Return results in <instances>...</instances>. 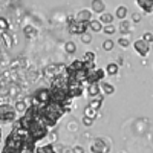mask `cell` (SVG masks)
<instances>
[{"instance_id":"1","label":"cell","mask_w":153,"mask_h":153,"mask_svg":"<svg viewBox=\"0 0 153 153\" xmlns=\"http://www.w3.org/2000/svg\"><path fill=\"white\" fill-rule=\"evenodd\" d=\"M87 29H89V22H80L75 17L68 19V31L71 35H81L87 32Z\"/></svg>"},{"instance_id":"2","label":"cell","mask_w":153,"mask_h":153,"mask_svg":"<svg viewBox=\"0 0 153 153\" xmlns=\"http://www.w3.org/2000/svg\"><path fill=\"white\" fill-rule=\"evenodd\" d=\"M17 118V110L9 104H2L0 106V124H9L14 123Z\"/></svg>"},{"instance_id":"3","label":"cell","mask_w":153,"mask_h":153,"mask_svg":"<svg viewBox=\"0 0 153 153\" xmlns=\"http://www.w3.org/2000/svg\"><path fill=\"white\" fill-rule=\"evenodd\" d=\"M66 74H68V66L65 65H49L45 69V75L51 76V78H57V76L66 75Z\"/></svg>"},{"instance_id":"4","label":"cell","mask_w":153,"mask_h":153,"mask_svg":"<svg viewBox=\"0 0 153 153\" xmlns=\"http://www.w3.org/2000/svg\"><path fill=\"white\" fill-rule=\"evenodd\" d=\"M104 71L103 69H91L87 74V84H92V83H100L101 80L104 78Z\"/></svg>"},{"instance_id":"5","label":"cell","mask_w":153,"mask_h":153,"mask_svg":"<svg viewBox=\"0 0 153 153\" xmlns=\"http://www.w3.org/2000/svg\"><path fill=\"white\" fill-rule=\"evenodd\" d=\"M133 48H135V51H136V54L141 55V57H147L149 52H150V45L146 43L143 38H141V40H136V42L133 43Z\"/></svg>"},{"instance_id":"6","label":"cell","mask_w":153,"mask_h":153,"mask_svg":"<svg viewBox=\"0 0 153 153\" xmlns=\"http://www.w3.org/2000/svg\"><path fill=\"white\" fill-rule=\"evenodd\" d=\"M110 147L104 143V139H95L91 146V152L92 153H109Z\"/></svg>"},{"instance_id":"7","label":"cell","mask_w":153,"mask_h":153,"mask_svg":"<svg viewBox=\"0 0 153 153\" xmlns=\"http://www.w3.org/2000/svg\"><path fill=\"white\" fill-rule=\"evenodd\" d=\"M136 5L147 14L153 12V0H136Z\"/></svg>"},{"instance_id":"8","label":"cell","mask_w":153,"mask_h":153,"mask_svg":"<svg viewBox=\"0 0 153 153\" xmlns=\"http://www.w3.org/2000/svg\"><path fill=\"white\" fill-rule=\"evenodd\" d=\"M92 12H98V14L106 12V5L103 0H92Z\"/></svg>"},{"instance_id":"9","label":"cell","mask_w":153,"mask_h":153,"mask_svg":"<svg viewBox=\"0 0 153 153\" xmlns=\"http://www.w3.org/2000/svg\"><path fill=\"white\" fill-rule=\"evenodd\" d=\"M100 92H101V87L98 86V83L87 84V94L91 95V98H97V97H100Z\"/></svg>"},{"instance_id":"10","label":"cell","mask_w":153,"mask_h":153,"mask_svg":"<svg viewBox=\"0 0 153 153\" xmlns=\"http://www.w3.org/2000/svg\"><path fill=\"white\" fill-rule=\"evenodd\" d=\"M75 19L80 20V22H91L92 20V12L89 9H83V11H80L78 14H76Z\"/></svg>"},{"instance_id":"11","label":"cell","mask_w":153,"mask_h":153,"mask_svg":"<svg viewBox=\"0 0 153 153\" xmlns=\"http://www.w3.org/2000/svg\"><path fill=\"white\" fill-rule=\"evenodd\" d=\"M103 28H104V25L101 23L100 20H91L89 22V29L94 31V32H101Z\"/></svg>"},{"instance_id":"12","label":"cell","mask_w":153,"mask_h":153,"mask_svg":"<svg viewBox=\"0 0 153 153\" xmlns=\"http://www.w3.org/2000/svg\"><path fill=\"white\" fill-rule=\"evenodd\" d=\"M113 16L112 14H109V12H103V14H100V22L103 23V25H112V22H113Z\"/></svg>"},{"instance_id":"13","label":"cell","mask_w":153,"mask_h":153,"mask_svg":"<svg viewBox=\"0 0 153 153\" xmlns=\"http://www.w3.org/2000/svg\"><path fill=\"white\" fill-rule=\"evenodd\" d=\"M35 153H57V152H55L52 144H46V146H42V147H37Z\"/></svg>"},{"instance_id":"14","label":"cell","mask_w":153,"mask_h":153,"mask_svg":"<svg viewBox=\"0 0 153 153\" xmlns=\"http://www.w3.org/2000/svg\"><path fill=\"white\" fill-rule=\"evenodd\" d=\"M120 32H121L123 35H127V34L130 32V23L127 22L126 19L121 20V23H120Z\"/></svg>"},{"instance_id":"15","label":"cell","mask_w":153,"mask_h":153,"mask_svg":"<svg viewBox=\"0 0 153 153\" xmlns=\"http://www.w3.org/2000/svg\"><path fill=\"white\" fill-rule=\"evenodd\" d=\"M120 71V66L117 65V63H109L107 68H106V74L107 75H117Z\"/></svg>"},{"instance_id":"16","label":"cell","mask_w":153,"mask_h":153,"mask_svg":"<svg viewBox=\"0 0 153 153\" xmlns=\"http://www.w3.org/2000/svg\"><path fill=\"white\" fill-rule=\"evenodd\" d=\"M101 92H103L104 95H112L115 92V86L110 84V83H104L103 86H101Z\"/></svg>"},{"instance_id":"17","label":"cell","mask_w":153,"mask_h":153,"mask_svg":"<svg viewBox=\"0 0 153 153\" xmlns=\"http://www.w3.org/2000/svg\"><path fill=\"white\" fill-rule=\"evenodd\" d=\"M115 12H117V17H118L120 20H124V19L127 17V12H129V9H127L126 6H118Z\"/></svg>"},{"instance_id":"18","label":"cell","mask_w":153,"mask_h":153,"mask_svg":"<svg viewBox=\"0 0 153 153\" xmlns=\"http://www.w3.org/2000/svg\"><path fill=\"white\" fill-rule=\"evenodd\" d=\"M97 113H98L97 109H94L92 106H86V109H84V117H89V118H94V120H95Z\"/></svg>"},{"instance_id":"19","label":"cell","mask_w":153,"mask_h":153,"mask_svg":"<svg viewBox=\"0 0 153 153\" xmlns=\"http://www.w3.org/2000/svg\"><path fill=\"white\" fill-rule=\"evenodd\" d=\"M101 104H103V98H101V97L92 98V101H91V103H89V106H92V107H94V109H97V110H100Z\"/></svg>"},{"instance_id":"20","label":"cell","mask_w":153,"mask_h":153,"mask_svg":"<svg viewBox=\"0 0 153 153\" xmlns=\"http://www.w3.org/2000/svg\"><path fill=\"white\" fill-rule=\"evenodd\" d=\"M8 28H9V25H8L6 19L0 17V35H5L6 31H8Z\"/></svg>"},{"instance_id":"21","label":"cell","mask_w":153,"mask_h":153,"mask_svg":"<svg viewBox=\"0 0 153 153\" xmlns=\"http://www.w3.org/2000/svg\"><path fill=\"white\" fill-rule=\"evenodd\" d=\"M23 32H25V37H26V38H34L35 37V29L32 28V26H29V25H28V26H25V29H23Z\"/></svg>"},{"instance_id":"22","label":"cell","mask_w":153,"mask_h":153,"mask_svg":"<svg viewBox=\"0 0 153 153\" xmlns=\"http://www.w3.org/2000/svg\"><path fill=\"white\" fill-rule=\"evenodd\" d=\"M95 58H97L95 52H91V51H87V52L84 54V57H83V60L86 63H95Z\"/></svg>"},{"instance_id":"23","label":"cell","mask_w":153,"mask_h":153,"mask_svg":"<svg viewBox=\"0 0 153 153\" xmlns=\"http://www.w3.org/2000/svg\"><path fill=\"white\" fill-rule=\"evenodd\" d=\"M118 45L121 46V48H129V45H130V38L129 37H120L118 38Z\"/></svg>"},{"instance_id":"24","label":"cell","mask_w":153,"mask_h":153,"mask_svg":"<svg viewBox=\"0 0 153 153\" xmlns=\"http://www.w3.org/2000/svg\"><path fill=\"white\" fill-rule=\"evenodd\" d=\"M14 107H16V110H17V112H26V104H25V101H22V100H20V101H17Z\"/></svg>"},{"instance_id":"25","label":"cell","mask_w":153,"mask_h":153,"mask_svg":"<svg viewBox=\"0 0 153 153\" xmlns=\"http://www.w3.org/2000/svg\"><path fill=\"white\" fill-rule=\"evenodd\" d=\"M65 48H66V52H68V54H74L75 51H76V46H75V43H72V42H68Z\"/></svg>"},{"instance_id":"26","label":"cell","mask_w":153,"mask_h":153,"mask_svg":"<svg viewBox=\"0 0 153 153\" xmlns=\"http://www.w3.org/2000/svg\"><path fill=\"white\" fill-rule=\"evenodd\" d=\"M115 31H117V28H115L113 25H104V32H106L107 35L115 34Z\"/></svg>"},{"instance_id":"27","label":"cell","mask_w":153,"mask_h":153,"mask_svg":"<svg viewBox=\"0 0 153 153\" xmlns=\"http://www.w3.org/2000/svg\"><path fill=\"white\" fill-rule=\"evenodd\" d=\"M81 42H83V43H86V45H89V43H92V35H89L87 32L81 34Z\"/></svg>"},{"instance_id":"28","label":"cell","mask_w":153,"mask_h":153,"mask_svg":"<svg viewBox=\"0 0 153 153\" xmlns=\"http://www.w3.org/2000/svg\"><path fill=\"white\" fill-rule=\"evenodd\" d=\"M113 46H115V43H113L112 40H104V43H103L104 51H112V49H113Z\"/></svg>"},{"instance_id":"29","label":"cell","mask_w":153,"mask_h":153,"mask_svg":"<svg viewBox=\"0 0 153 153\" xmlns=\"http://www.w3.org/2000/svg\"><path fill=\"white\" fill-rule=\"evenodd\" d=\"M143 40H144L146 43H149V45L153 43V34H152V32H146V34L143 35Z\"/></svg>"},{"instance_id":"30","label":"cell","mask_w":153,"mask_h":153,"mask_svg":"<svg viewBox=\"0 0 153 153\" xmlns=\"http://www.w3.org/2000/svg\"><path fill=\"white\" fill-rule=\"evenodd\" d=\"M83 124H84L86 127H91V126L94 124V118H89V117H84V118H83Z\"/></svg>"},{"instance_id":"31","label":"cell","mask_w":153,"mask_h":153,"mask_svg":"<svg viewBox=\"0 0 153 153\" xmlns=\"http://www.w3.org/2000/svg\"><path fill=\"white\" fill-rule=\"evenodd\" d=\"M74 153H84V149L80 147V146H76V147H74Z\"/></svg>"},{"instance_id":"32","label":"cell","mask_w":153,"mask_h":153,"mask_svg":"<svg viewBox=\"0 0 153 153\" xmlns=\"http://www.w3.org/2000/svg\"><path fill=\"white\" fill-rule=\"evenodd\" d=\"M132 19H133V22H135V23H138L139 20H141V16H139V14H133V17H132Z\"/></svg>"},{"instance_id":"33","label":"cell","mask_w":153,"mask_h":153,"mask_svg":"<svg viewBox=\"0 0 153 153\" xmlns=\"http://www.w3.org/2000/svg\"><path fill=\"white\" fill-rule=\"evenodd\" d=\"M2 153H16V152H11V150H6V149H3V152Z\"/></svg>"},{"instance_id":"34","label":"cell","mask_w":153,"mask_h":153,"mask_svg":"<svg viewBox=\"0 0 153 153\" xmlns=\"http://www.w3.org/2000/svg\"><path fill=\"white\" fill-rule=\"evenodd\" d=\"M0 141H2V130H0Z\"/></svg>"}]
</instances>
